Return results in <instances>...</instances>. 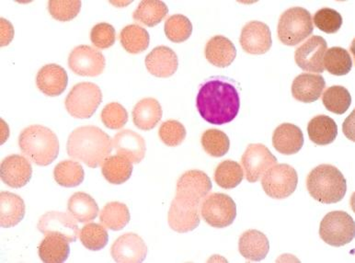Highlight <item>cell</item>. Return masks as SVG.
<instances>
[{
  "label": "cell",
  "instance_id": "obj_35",
  "mask_svg": "<svg viewBox=\"0 0 355 263\" xmlns=\"http://www.w3.org/2000/svg\"><path fill=\"white\" fill-rule=\"evenodd\" d=\"M323 66L331 75L345 76L351 71L353 61L347 50L342 47H332L326 51Z\"/></svg>",
  "mask_w": 355,
  "mask_h": 263
},
{
  "label": "cell",
  "instance_id": "obj_12",
  "mask_svg": "<svg viewBox=\"0 0 355 263\" xmlns=\"http://www.w3.org/2000/svg\"><path fill=\"white\" fill-rule=\"evenodd\" d=\"M105 64L103 53L89 45L76 47L69 58V69L78 76H100L105 69Z\"/></svg>",
  "mask_w": 355,
  "mask_h": 263
},
{
  "label": "cell",
  "instance_id": "obj_13",
  "mask_svg": "<svg viewBox=\"0 0 355 263\" xmlns=\"http://www.w3.org/2000/svg\"><path fill=\"white\" fill-rule=\"evenodd\" d=\"M328 44L321 36H312L308 41L298 47L295 53V60L297 66L305 71L323 73V59Z\"/></svg>",
  "mask_w": 355,
  "mask_h": 263
},
{
  "label": "cell",
  "instance_id": "obj_38",
  "mask_svg": "<svg viewBox=\"0 0 355 263\" xmlns=\"http://www.w3.org/2000/svg\"><path fill=\"white\" fill-rule=\"evenodd\" d=\"M78 237L84 247L92 251L103 250L109 241V235L105 226L95 223L84 226Z\"/></svg>",
  "mask_w": 355,
  "mask_h": 263
},
{
  "label": "cell",
  "instance_id": "obj_23",
  "mask_svg": "<svg viewBox=\"0 0 355 263\" xmlns=\"http://www.w3.org/2000/svg\"><path fill=\"white\" fill-rule=\"evenodd\" d=\"M239 250L245 259L261 262L266 258L270 251V242L263 232L250 229L241 235Z\"/></svg>",
  "mask_w": 355,
  "mask_h": 263
},
{
  "label": "cell",
  "instance_id": "obj_33",
  "mask_svg": "<svg viewBox=\"0 0 355 263\" xmlns=\"http://www.w3.org/2000/svg\"><path fill=\"white\" fill-rule=\"evenodd\" d=\"M120 41L126 52L137 55L148 49L150 37L148 31L143 27L130 24L121 32Z\"/></svg>",
  "mask_w": 355,
  "mask_h": 263
},
{
  "label": "cell",
  "instance_id": "obj_22",
  "mask_svg": "<svg viewBox=\"0 0 355 263\" xmlns=\"http://www.w3.org/2000/svg\"><path fill=\"white\" fill-rule=\"evenodd\" d=\"M272 145L281 154H297L304 145L303 132L295 124L284 123L275 129L272 135Z\"/></svg>",
  "mask_w": 355,
  "mask_h": 263
},
{
  "label": "cell",
  "instance_id": "obj_16",
  "mask_svg": "<svg viewBox=\"0 0 355 263\" xmlns=\"http://www.w3.org/2000/svg\"><path fill=\"white\" fill-rule=\"evenodd\" d=\"M239 42L242 49L250 55H264L272 47V33L267 24L253 21L242 29Z\"/></svg>",
  "mask_w": 355,
  "mask_h": 263
},
{
  "label": "cell",
  "instance_id": "obj_31",
  "mask_svg": "<svg viewBox=\"0 0 355 263\" xmlns=\"http://www.w3.org/2000/svg\"><path fill=\"white\" fill-rule=\"evenodd\" d=\"M168 12V8L164 2L159 0H145L138 5L133 18L146 26L155 27L163 21Z\"/></svg>",
  "mask_w": 355,
  "mask_h": 263
},
{
  "label": "cell",
  "instance_id": "obj_25",
  "mask_svg": "<svg viewBox=\"0 0 355 263\" xmlns=\"http://www.w3.org/2000/svg\"><path fill=\"white\" fill-rule=\"evenodd\" d=\"M163 111L159 101L154 98L143 99L135 104L133 121L135 126L143 131H150L162 120Z\"/></svg>",
  "mask_w": 355,
  "mask_h": 263
},
{
  "label": "cell",
  "instance_id": "obj_15",
  "mask_svg": "<svg viewBox=\"0 0 355 263\" xmlns=\"http://www.w3.org/2000/svg\"><path fill=\"white\" fill-rule=\"evenodd\" d=\"M148 251V246L142 237L135 233L123 234L115 240L111 248L112 258L121 263L143 262Z\"/></svg>",
  "mask_w": 355,
  "mask_h": 263
},
{
  "label": "cell",
  "instance_id": "obj_37",
  "mask_svg": "<svg viewBox=\"0 0 355 263\" xmlns=\"http://www.w3.org/2000/svg\"><path fill=\"white\" fill-rule=\"evenodd\" d=\"M322 103L328 111L340 115L350 108L352 96L346 87L332 86L324 92Z\"/></svg>",
  "mask_w": 355,
  "mask_h": 263
},
{
  "label": "cell",
  "instance_id": "obj_4",
  "mask_svg": "<svg viewBox=\"0 0 355 263\" xmlns=\"http://www.w3.org/2000/svg\"><path fill=\"white\" fill-rule=\"evenodd\" d=\"M306 188L315 201L331 205L340 202L345 198L347 183L339 169L329 164H322L309 174Z\"/></svg>",
  "mask_w": 355,
  "mask_h": 263
},
{
  "label": "cell",
  "instance_id": "obj_5",
  "mask_svg": "<svg viewBox=\"0 0 355 263\" xmlns=\"http://www.w3.org/2000/svg\"><path fill=\"white\" fill-rule=\"evenodd\" d=\"M314 31L311 12L294 7L282 14L278 24V38L284 44L295 46L312 35Z\"/></svg>",
  "mask_w": 355,
  "mask_h": 263
},
{
  "label": "cell",
  "instance_id": "obj_30",
  "mask_svg": "<svg viewBox=\"0 0 355 263\" xmlns=\"http://www.w3.org/2000/svg\"><path fill=\"white\" fill-rule=\"evenodd\" d=\"M70 216L80 223H89L97 217L100 210L96 201L89 194L78 192L73 194L67 203Z\"/></svg>",
  "mask_w": 355,
  "mask_h": 263
},
{
  "label": "cell",
  "instance_id": "obj_3",
  "mask_svg": "<svg viewBox=\"0 0 355 263\" xmlns=\"http://www.w3.org/2000/svg\"><path fill=\"white\" fill-rule=\"evenodd\" d=\"M19 146L27 158L36 165H50L59 154V141L55 133L43 126H28L21 133Z\"/></svg>",
  "mask_w": 355,
  "mask_h": 263
},
{
  "label": "cell",
  "instance_id": "obj_36",
  "mask_svg": "<svg viewBox=\"0 0 355 263\" xmlns=\"http://www.w3.org/2000/svg\"><path fill=\"white\" fill-rule=\"evenodd\" d=\"M243 178V169L236 161L224 160L216 167L215 180L219 187L225 189L236 188L241 185Z\"/></svg>",
  "mask_w": 355,
  "mask_h": 263
},
{
  "label": "cell",
  "instance_id": "obj_8",
  "mask_svg": "<svg viewBox=\"0 0 355 263\" xmlns=\"http://www.w3.org/2000/svg\"><path fill=\"white\" fill-rule=\"evenodd\" d=\"M320 236L324 242L334 247L349 244L355 236L353 217L345 211L331 212L320 223Z\"/></svg>",
  "mask_w": 355,
  "mask_h": 263
},
{
  "label": "cell",
  "instance_id": "obj_40",
  "mask_svg": "<svg viewBox=\"0 0 355 263\" xmlns=\"http://www.w3.org/2000/svg\"><path fill=\"white\" fill-rule=\"evenodd\" d=\"M164 31L170 41L180 44L190 38L193 33V24L187 17L175 14L166 21Z\"/></svg>",
  "mask_w": 355,
  "mask_h": 263
},
{
  "label": "cell",
  "instance_id": "obj_14",
  "mask_svg": "<svg viewBox=\"0 0 355 263\" xmlns=\"http://www.w3.org/2000/svg\"><path fill=\"white\" fill-rule=\"evenodd\" d=\"M37 228L44 235H58L70 242L77 241L80 228L76 219L61 212H48L39 220Z\"/></svg>",
  "mask_w": 355,
  "mask_h": 263
},
{
  "label": "cell",
  "instance_id": "obj_34",
  "mask_svg": "<svg viewBox=\"0 0 355 263\" xmlns=\"http://www.w3.org/2000/svg\"><path fill=\"white\" fill-rule=\"evenodd\" d=\"M53 177L59 185L74 188L83 183L85 172L83 166L77 161L64 160L55 166Z\"/></svg>",
  "mask_w": 355,
  "mask_h": 263
},
{
  "label": "cell",
  "instance_id": "obj_29",
  "mask_svg": "<svg viewBox=\"0 0 355 263\" xmlns=\"http://www.w3.org/2000/svg\"><path fill=\"white\" fill-rule=\"evenodd\" d=\"M309 137L318 146L329 145L336 139L338 126L334 119L327 115H318L308 126Z\"/></svg>",
  "mask_w": 355,
  "mask_h": 263
},
{
  "label": "cell",
  "instance_id": "obj_39",
  "mask_svg": "<svg viewBox=\"0 0 355 263\" xmlns=\"http://www.w3.org/2000/svg\"><path fill=\"white\" fill-rule=\"evenodd\" d=\"M202 146L205 151L214 158H221L230 148V141L224 132L218 129H209L202 135Z\"/></svg>",
  "mask_w": 355,
  "mask_h": 263
},
{
  "label": "cell",
  "instance_id": "obj_1",
  "mask_svg": "<svg viewBox=\"0 0 355 263\" xmlns=\"http://www.w3.org/2000/svg\"><path fill=\"white\" fill-rule=\"evenodd\" d=\"M196 106L207 123L222 126L238 116L241 99L232 84L216 79L202 85L197 95Z\"/></svg>",
  "mask_w": 355,
  "mask_h": 263
},
{
  "label": "cell",
  "instance_id": "obj_41",
  "mask_svg": "<svg viewBox=\"0 0 355 263\" xmlns=\"http://www.w3.org/2000/svg\"><path fill=\"white\" fill-rule=\"evenodd\" d=\"M80 0H51L48 2L51 16L59 22L72 21L80 13Z\"/></svg>",
  "mask_w": 355,
  "mask_h": 263
},
{
  "label": "cell",
  "instance_id": "obj_42",
  "mask_svg": "<svg viewBox=\"0 0 355 263\" xmlns=\"http://www.w3.org/2000/svg\"><path fill=\"white\" fill-rule=\"evenodd\" d=\"M318 29L321 32L336 33L343 25V17L338 11L329 8H323L315 13L313 21Z\"/></svg>",
  "mask_w": 355,
  "mask_h": 263
},
{
  "label": "cell",
  "instance_id": "obj_18",
  "mask_svg": "<svg viewBox=\"0 0 355 263\" xmlns=\"http://www.w3.org/2000/svg\"><path fill=\"white\" fill-rule=\"evenodd\" d=\"M146 69L157 78H170L175 74L179 61L176 53L167 46L154 48L146 58Z\"/></svg>",
  "mask_w": 355,
  "mask_h": 263
},
{
  "label": "cell",
  "instance_id": "obj_20",
  "mask_svg": "<svg viewBox=\"0 0 355 263\" xmlns=\"http://www.w3.org/2000/svg\"><path fill=\"white\" fill-rule=\"evenodd\" d=\"M112 148L118 155H123L134 164L140 163L146 151L145 139L132 130L117 133L112 139Z\"/></svg>",
  "mask_w": 355,
  "mask_h": 263
},
{
  "label": "cell",
  "instance_id": "obj_43",
  "mask_svg": "<svg viewBox=\"0 0 355 263\" xmlns=\"http://www.w3.org/2000/svg\"><path fill=\"white\" fill-rule=\"evenodd\" d=\"M101 121L107 128H123L128 121V112L125 107L118 103H111L104 107L101 114Z\"/></svg>",
  "mask_w": 355,
  "mask_h": 263
},
{
  "label": "cell",
  "instance_id": "obj_11",
  "mask_svg": "<svg viewBox=\"0 0 355 263\" xmlns=\"http://www.w3.org/2000/svg\"><path fill=\"white\" fill-rule=\"evenodd\" d=\"M241 162L248 182L254 183L277 164V158L263 144H252L242 155Z\"/></svg>",
  "mask_w": 355,
  "mask_h": 263
},
{
  "label": "cell",
  "instance_id": "obj_45",
  "mask_svg": "<svg viewBox=\"0 0 355 263\" xmlns=\"http://www.w3.org/2000/svg\"><path fill=\"white\" fill-rule=\"evenodd\" d=\"M115 29L112 25L101 22L95 25L90 32V40L95 47L98 49H107L112 47L115 42Z\"/></svg>",
  "mask_w": 355,
  "mask_h": 263
},
{
  "label": "cell",
  "instance_id": "obj_21",
  "mask_svg": "<svg viewBox=\"0 0 355 263\" xmlns=\"http://www.w3.org/2000/svg\"><path fill=\"white\" fill-rule=\"evenodd\" d=\"M325 87L326 81L322 76L303 73L293 81L292 95L301 103H315L322 95Z\"/></svg>",
  "mask_w": 355,
  "mask_h": 263
},
{
  "label": "cell",
  "instance_id": "obj_24",
  "mask_svg": "<svg viewBox=\"0 0 355 263\" xmlns=\"http://www.w3.org/2000/svg\"><path fill=\"white\" fill-rule=\"evenodd\" d=\"M205 58L214 66L221 67H230L236 58V49L230 39L222 35L214 36L205 46Z\"/></svg>",
  "mask_w": 355,
  "mask_h": 263
},
{
  "label": "cell",
  "instance_id": "obj_7",
  "mask_svg": "<svg viewBox=\"0 0 355 263\" xmlns=\"http://www.w3.org/2000/svg\"><path fill=\"white\" fill-rule=\"evenodd\" d=\"M103 101L100 87L90 82L75 85L66 98L67 111L73 117L89 119L97 111Z\"/></svg>",
  "mask_w": 355,
  "mask_h": 263
},
{
  "label": "cell",
  "instance_id": "obj_28",
  "mask_svg": "<svg viewBox=\"0 0 355 263\" xmlns=\"http://www.w3.org/2000/svg\"><path fill=\"white\" fill-rule=\"evenodd\" d=\"M101 172L112 185H123L130 179L133 164L123 155H111L101 164Z\"/></svg>",
  "mask_w": 355,
  "mask_h": 263
},
{
  "label": "cell",
  "instance_id": "obj_44",
  "mask_svg": "<svg viewBox=\"0 0 355 263\" xmlns=\"http://www.w3.org/2000/svg\"><path fill=\"white\" fill-rule=\"evenodd\" d=\"M159 135L166 146H178L185 139L186 129L180 121L168 120L160 126Z\"/></svg>",
  "mask_w": 355,
  "mask_h": 263
},
{
  "label": "cell",
  "instance_id": "obj_19",
  "mask_svg": "<svg viewBox=\"0 0 355 263\" xmlns=\"http://www.w3.org/2000/svg\"><path fill=\"white\" fill-rule=\"evenodd\" d=\"M69 76L63 67L49 64L42 67L36 76V85L44 95L56 97L66 90Z\"/></svg>",
  "mask_w": 355,
  "mask_h": 263
},
{
  "label": "cell",
  "instance_id": "obj_17",
  "mask_svg": "<svg viewBox=\"0 0 355 263\" xmlns=\"http://www.w3.org/2000/svg\"><path fill=\"white\" fill-rule=\"evenodd\" d=\"M0 175L6 185L11 188H22L32 179V165L24 155H8L2 161Z\"/></svg>",
  "mask_w": 355,
  "mask_h": 263
},
{
  "label": "cell",
  "instance_id": "obj_2",
  "mask_svg": "<svg viewBox=\"0 0 355 263\" xmlns=\"http://www.w3.org/2000/svg\"><path fill=\"white\" fill-rule=\"evenodd\" d=\"M67 154L73 160L85 163L89 168L101 165L112 151L111 137L94 126L78 127L67 139Z\"/></svg>",
  "mask_w": 355,
  "mask_h": 263
},
{
  "label": "cell",
  "instance_id": "obj_27",
  "mask_svg": "<svg viewBox=\"0 0 355 263\" xmlns=\"http://www.w3.org/2000/svg\"><path fill=\"white\" fill-rule=\"evenodd\" d=\"M38 253L44 262H66L70 254L69 241L58 235H46L39 245Z\"/></svg>",
  "mask_w": 355,
  "mask_h": 263
},
{
  "label": "cell",
  "instance_id": "obj_46",
  "mask_svg": "<svg viewBox=\"0 0 355 263\" xmlns=\"http://www.w3.org/2000/svg\"><path fill=\"white\" fill-rule=\"evenodd\" d=\"M0 41H1V46H6V45L10 44V42L12 41L14 36V29L12 24L7 19H0Z\"/></svg>",
  "mask_w": 355,
  "mask_h": 263
},
{
  "label": "cell",
  "instance_id": "obj_9",
  "mask_svg": "<svg viewBox=\"0 0 355 263\" xmlns=\"http://www.w3.org/2000/svg\"><path fill=\"white\" fill-rule=\"evenodd\" d=\"M298 183L297 172L288 164H276L268 169L261 185L268 196L284 199L294 194Z\"/></svg>",
  "mask_w": 355,
  "mask_h": 263
},
{
  "label": "cell",
  "instance_id": "obj_32",
  "mask_svg": "<svg viewBox=\"0 0 355 263\" xmlns=\"http://www.w3.org/2000/svg\"><path fill=\"white\" fill-rule=\"evenodd\" d=\"M100 221L101 225L111 230H122L130 221V212L125 203H109L100 213Z\"/></svg>",
  "mask_w": 355,
  "mask_h": 263
},
{
  "label": "cell",
  "instance_id": "obj_10",
  "mask_svg": "<svg viewBox=\"0 0 355 263\" xmlns=\"http://www.w3.org/2000/svg\"><path fill=\"white\" fill-rule=\"evenodd\" d=\"M202 219L216 228L232 225L236 217V205L232 198L225 194H212L205 197L201 208Z\"/></svg>",
  "mask_w": 355,
  "mask_h": 263
},
{
  "label": "cell",
  "instance_id": "obj_26",
  "mask_svg": "<svg viewBox=\"0 0 355 263\" xmlns=\"http://www.w3.org/2000/svg\"><path fill=\"white\" fill-rule=\"evenodd\" d=\"M25 216V203L22 198L12 192L0 194V225L10 228L18 225Z\"/></svg>",
  "mask_w": 355,
  "mask_h": 263
},
{
  "label": "cell",
  "instance_id": "obj_6",
  "mask_svg": "<svg viewBox=\"0 0 355 263\" xmlns=\"http://www.w3.org/2000/svg\"><path fill=\"white\" fill-rule=\"evenodd\" d=\"M212 189V182L204 171H186L177 183L176 196L173 202L193 209H199L200 203Z\"/></svg>",
  "mask_w": 355,
  "mask_h": 263
}]
</instances>
